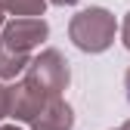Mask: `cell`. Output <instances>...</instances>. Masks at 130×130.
<instances>
[{"label":"cell","instance_id":"6da1fadb","mask_svg":"<svg viewBox=\"0 0 130 130\" xmlns=\"http://www.w3.org/2000/svg\"><path fill=\"white\" fill-rule=\"evenodd\" d=\"M115 31H118V22L105 6L80 9L68 22V37L80 53H105L115 43Z\"/></svg>","mask_w":130,"mask_h":130},{"label":"cell","instance_id":"7a4b0ae2","mask_svg":"<svg viewBox=\"0 0 130 130\" xmlns=\"http://www.w3.org/2000/svg\"><path fill=\"white\" fill-rule=\"evenodd\" d=\"M25 80H31L34 87H40L50 96H62L68 90L71 71H68V62H65V56L59 50H43L40 56L31 59L28 71H25Z\"/></svg>","mask_w":130,"mask_h":130},{"label":"cell","instance_id":"3957f363","mask_svg":"<svg viewBox=\"0 0 130 130\" xmlns=\"http://www.w3.org/2000/svg\"><path fill=\"white\" fill-rule=\"evenodd\" d=\"M46 37H50V25L43 19H12L0 31V46L31 56V50L40 46Z\"/></svg>","mask_w":130,"mask_h":130},{"label":"cell","instance_id":"277c9868","mask_svg":"<svg viewBox=\"0 0 130 130\" xmlns=\"http://www.w3.org/2000/svg\"><path fill=\"white\" fill-rule=\"evenodd\" d=\"M53 99H56V96L43 93L40 87H34L31 80L22 77V80H15V84H9V118L25 121V124H34V118Z\"/></svg>","mask_w":130,"mask_h":130},{"label":"cell","instance_id":"5b68a950","mask_svg":"<svg viewBox=\"0 0 130 130\" xmlns=\"http://www.w3.org/2000/svg\"><path fill=\"white\" fill-rule=\"evenodd\" d=\"M71 127H74V111L62 96H56L31 124V130H71Z\"/></svg>","mask_w":130,"mask_h":130},{"label":"cell","instance_id":"8992f818","mask_svg":"<svg viewBox=\"0 0 130 130\" xmlns=\"http://www.w3.org/2000/svg\"><path fill=\"white\" fill-rule=\"evenodd\" d=\"M31 59H34V56H28V53H15V50L0 46V80H12V84H15V77L28 71Z\"/></svg>","mask_w":130,"mask_h":130},{"label":"cell","instance_id":"52a82bcc","mask_svg":"<svg viewBox=\"0 0 130 130\" xmlns=\"http://www.w3.org/2000/svg\"><path fill=\"white\" fill-rule=\"evenodd\" d=\"M0 9L12 12L15 19H40L46 9V0H0Z\"/></svg>","mask_w":130,"mask_h":130},{"label":"cell","instance_id":"ba28073f","mask_svg":"<svg viewBox=\"0 0 130 130\" xmlns=\"http://www.w3.org/2000/svg\"><path fill=\"white\" fill-rule=\"evenodd\" d=\"M9 118V84L0 80V121Z\"/></svg>","mask_w":130,"mask_h":130},{"label":"cell","instance_id":"9c48e42d","mask_svg":"<svg viewBox=\"0 0 130 130\" xmlns=\"http://www.w3.org/2000/svg\"><path fill=\"white\" fill-rule=\"evenodd\" d=\"M121 43L130 50V12L124 15V25H121Z\"/></svg>","mask_w":130,"mask_h":130},{"label":"cell","instance_id":"30bf717a","mask_svg":"<svg viewBox=\"0 0 130 130\" xmlns=\"http://www.w3.org/2000/svg\"><path fill=\"white\" fill-rule=\"evenodd\" d=\"M46 3H53V6H74L77 0H46Z\"/></svg>","mask_w":130,"mask_h":130},{"label":"cell","instance_id":"8fae6325","mask_svg":"<svg viewBox=\"0 0 130 130\" xmlns=\"http://www.w3.org/2000/svg\"><path fill=\"white\" fill-rule=\"evenodd\" d=\"M124 90H127V99H130V68H127V74H124Z\"/></svg>","mask_w":130,"mask_h":130},{"label":"cell","instance_id":"7c38bea8","mask_svg":"<svg viewBox=\"0 0 130 130\" xmlns=\"http://www.w3.org/2000/svg\"><path fill=\"white\" fill-rule=\"evenodd\" d=\"M0 130H22V127H15V124H3Z\"/></svg>","mask_w":130,"mask_h":130},{"label":"cell","instance_id":"4fadbf2b","mask_svg":"<svg viewBox=\"0 0 130 130\" xmlns=\"http://www.w3.org/2000/svg\"><path fill=\"white\" fill-rule=\"evenodd\" d=\"M121 130H130V118H127V121H124V124H121Z\"/></svg>","mask_w":130,"mask_h":130},{"label":"cell","instance_id":"5bb4252c","mask_svg":"<svg viewBox=\"0 0 130 130\" xmlns=\"http://www.w3.org/2000/svg\"><path fill=\"white\" fill-rule=\"evenodd\" d=\"M3 25H6V22H3V9H0V31H3Z\"/></svg>","mask_w":130,"mask_h":130},{"label":"cell","instance_id":"9a60e30c","mask_svg":"<svg viewBox=\"0 0 130 130\" xmlns=\"http://www.w3.org/2000/svg\"><path fill=\"white\" fill-rule=\"evenodd\" d=\"M118 130H121V127H118Z\"/></svg>","mask_w":130,"mask_h":130}]
</instances>
